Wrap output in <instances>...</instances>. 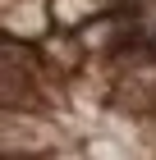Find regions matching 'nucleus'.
<instances>
[{
	"mask_svg": "<svg viewBox=\"0 0 156 160\" xmlns=\"http://www.w3.org/2000/svg\"><path fill=\"white\" fill-rule=\"evenodd\" d=\"M120 0H51V18H55V28H69V32H78L83 23H92L96 14L115 9Z\"/></svg>",
	"mask_w": 156,
	"mask_h": 160,
	"instance_id": "nucleus-1",
	"label": "nucleus"
},
{
	"mask_svg": "<svg viewBox=\"0 0 156 160\" xmlns=\"http://www.w3.org/2000/svg\"><path fill=\"white\" fill-rule=\"evenodd\" d=\"M124 5H129V0H124Z\"/></svg>",
	"mask_w": 156,
	"mask_h": 160,
	"instance_id": "nucleus-2",
	"label": "nucleus"
}]
</instances>
